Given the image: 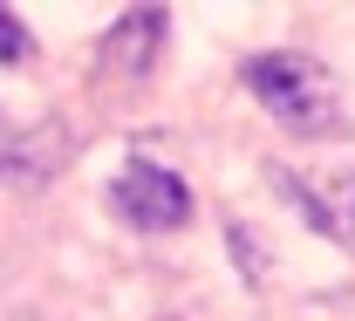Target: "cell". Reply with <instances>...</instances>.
<instances>
[{
	"label": "cell",
	"mask_w": 355,
	"mask_h": 321,
	"mask_svg": "<svg viewBox=\"0 0 355 321\" xmlns=\"http://www.w3.org/2000/svg\"><path fill=\"white\" fill-rule=\"evenodd\" d=\"M246 89L260 96V110L273 123H287L294 137H335L342 130V89H335V76L314 55H294V48L253 55L246 62Z\"/></svg>",
	"instance_id": "obj_1"
},
{
	"label": "cell",
	"mask_w": 355,
	"mask_h": 321,
	"mask_svg": "<svg viewBox=\"0 0 355 321\" xmlns=\"http://www.w3.org/2000/svg\"><path fill=\"white\" fill-rule=\"evenodd\" d=\"M110 205L130 219L137 232H178L184 219H191V184L178 178V171H164V164H123L116 171V184H110Z\"/></svg>",
	"instance_id": "obj_2"
},
{
	"label": "cell",
	"mask_w": 355,
	"mask_h": 321,
	"mask_svg": "<svg viewBox=\"0 0 355 321\" xmlns=\"http://www.w3.org/2000/svg\"><path fill=\"white\" fill-rule=\"evenodd\" d=\"M157 42H164V7H130V14L103 35V69L123 76V83H144Z\"/></svg>",
	"instance_id": "obj_3"
},
{
	"label": "cell",
	"mask_w": 355,
	"mask_h": 321,
	"mask_svg": "<svg viewBox=\"0 0 355 321\" xmlns=\"http://www.w3.org/2000/svg\"><path fill=\"white\" fill-rule=\"evenodd\" d=\"M225 246L239 253V267H246V287H266V253L253 246V226H225Z\"/></svg>",
	"instance_id": "obj_4"
},
{
	"label": "cell",
	"mask_w": 355,
	"mask_h": 321,
	"mask_svg": "<svg viewBox=\"0 0 355 321\" xmlns=\"http://www.w3.org/2000/svg\"><path fill=\"white\" fill-rule=\"evenodd\" d=\"M28 55H35V35H28V28H21L7 7H0V62L14 69V62H28Z\"/></svg>",
	"instance_id": "obj_5"
},
{
	"label": "cell",
	"mask_w": 355,
	"mask_h": 321,
	"mask_svg": "<svg viewBox=\"0 0 355 321\" xmlns=\"http://www.w3.org/2000/svg\"><path fill=\"white\" fill-rule=\"evenodd\" d=\"M21 150H28V130L0 116V178H7V171H21Z\"/></svg>",
	"instance_id": "obj_6"
}]
</instances>
